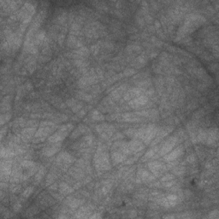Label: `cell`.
<instances>
[{
    "instance_id": "obj_1",
    "label": "cell",
    "mask_w": 219,
    "mask_h": 219,
    "mask_svg": "<svg viewBox=\"0 0 219 219\" xmlns=\"http://www.w3.org/2000/svg\"><path fill=\"white\" fill-rule=\"evenodd\" d=\"M73 128V125L72 124H68V125H64L63 126L58 132H56L54 135H51L49 138V141L51 143H58L60 141H62L63 139H65V137L69 135V130Z\"/></svg>"
},
{
    "instance_id": "obj_2",
    "label": "cell",
    "mask_w": 219,
    "mask_h": 219,
    "mask_svg": "<svg viewBox=\"0 0 219 219\" xmlns=\"http://www.w3.org/2000/svg\"><path fill=\"white\" fill-rule=\"evenodd\" d=\"M95 165L100 169H109V158L108 155L104 152H98L95 156Z\"/></svg>"
},
{
    "instance_id": "obj_3",
    "label": "cell",
    "mask_w": 219,
    "mask_h": 219,
    "mask_svg": "<svg viewBox=\"0 0 219 219\" xmlns=\"http://www.w3.org/2000/svg\"><path fill=\"white\" fill-rule=\"evenodd\" d=\"M178 202V197L175 194H170L168 195L167 197L164 198L160 201L161 205L165 207H171L175 206Z\"/></svg>"
},
{
    "instance_id": "obj_4",
    "label": "cell",
    "mask_w": 219,
    "mask_h": 219,
    "mask_svg": "<svg viewBox=\"0 0 219 219\" xmlns=\"http://www.w3.org/2000/svg\"><path fill=\"white\" fill-rule=\"evenodd\" d=\"M176 142H177V139L176 137H172V138L169 139L168 140L165 142V144H164V146L163 147V148L161 149V152H160L161 155L167 154L169 151H171V149L176 146Z\"/></svg>"
},
{
    "instance_id": "obj_5",
    "label": "cell",
    "mask_w": 219,
    "mask_h": 219,
    "mask_svg": "<svg viewBox=\"0 0 219 219\" xmlns=\"http://www.w3.org/2000/svg\"><path fill=\"white\" fill-rule=\"evenodd\" d=\"M147 97H146L144 95H139L138 97L135 98L134 99L130 100L129 105L133 108H139L140 106H143L144 105H146V103L147 102Z\"/></svg>"
},
{
    "instance_id": "obj_6",
    "label": "cell",
    "mask_w": 219,
    "mask_h": 219,
    "mask_svg": "<svg viewBox=\"0 0 219 219\" xmlns=\"http://www.w3.org/2000/svg\"><path fill=\"white\" fill-rule=\"evenodd\" d=\"M182 153V147H178L176 149H175L174 151L170 152L169 154H168L167 156L165 157V159L167 161H172L175 160L176 158H177L178 157H180Z\"/></svg>"
},
{
    "instance_id": "obj_7",
    "label": "cell",
    "mask_w": 219,
    "mask_h": 219,
    "mask_svg": "<svg viewBox=\"0 0 219 219\" xmlns=\"http://www.w3.org/2000/svg\"><path fill=\"white\" fill-rule=\"evenodd\" d=\"M59 148H60V144L54 143V145H52L51 147L46 148V149L43 151V152H44V154L47 157L52 156L53 154H55L56 152L58 151Z\"/></svg>"
},
{
    "instance_id": "obj_8",
    "label": "cell",
    "mask_w": 219,
    "mask_h": 219,
    "mask_svg": "<svg viewBox=\"0 0 219 219\" xmlns=\"http://www.w3.org/2000/svg\"><path fill=\"white\" fill-rule=\"evenodd\" d=\"M139 95H141L140 94V90L139 89H132L130 91H128V93H126V95H125V99L127 100H128V99H134L135 98L138 97Z\"/></svg>"
},
{
    "instance_id": "obj_9",
    "label": "cell",
    "mask_w": 219,
    "mask_h": 219,
    "mask_svg": "<svg viewBox=\"0 0 219 219\" xmlns=\"http://www.w3.org/2000/svg\"><path fill=\"white\" fill-rule=\"evenodd\" d=\"M34 128H26L24 130L21 132V136H22V139H29L34 134Z\"/></svg>"
},
{
    "instance_id": "obj_10",
    "label": "cell",
    "mask_w": 219,
    "mask_h": 219,
    "mask_svg": "<svg viewBox=\"0 0 219 219\" xmlns=\"http://www.w3.org/2000/svg\"><path fill=\"white\" fill-rule=\"evenodd\" d=\"M125 158V153L121 152H115L112 154V159L115 163H120Z\"/></svg>"
},
{
    "instance_id": "obj_11",
    "label": "cell",
    "mask_w": 219,
    "mask_h": 219,
    "mask_svg": "<svg viewBox=\"0 0 219 219\" xmlns=\"http://www.w3.org/2000/svg\"><path fill=\"white\" fill-rule=\"evenodd\" d=\"M149 168H150L152 173H157L161 169L162 164L160 163H158V162H152V163L149 164Z\"/></svg>"
},
{
    "instance_id": "obj_12",
    "label": "cell",
    "mask_w": 219,
    "mask_h": 219,
    "mask_svg": "<svg viewBox=\"0 0 219 219\" xmlns=\"http://www.w3.org/2000/svg\"><path fill=\"white\" fill-rule=\"evenodd\" d=\"M21 167L25 169H31L34 166V163L31 162V161H23L21 164Z\"/></svg>"
},
{
    "instance_id": "obj_13",
    "label": "cell",
    "mask_w": 219,
    "mask_h": 219,
    "mask_svg": "<svg viewBox=\"0 0 219 219\" xmlns=\"http://www.w3.org/2000/svg\"><path fill=\"white\" fill-rule=\"evenodd\" d=\"M33 191H34V187H28L23 192L22 196H23L24 198H28V197H29L30 195L32 194Z\"/></svg>"
},
{
    "instance_id": "obj_14",
    "label": "cell",
    "mask_w": 219,
    "mask_h": 219,
    "mask_svg": "<svg viewBox=\"0 0 219 219\" xmlns=\"http://www.w3.org/2000/svg\"><path fill=\"white\" fill-rule=\"evenodd\" d=\"M84 128H85L84 127H82V126L79 127V128H77V129H76L75 132H74V134L72 135V137H73V138H76V137H77V136H79L80 135H81V134L84 132V130H83Z\"/></svg>"
},
{
    "instance_id": "obj_15",
    "label": "cell",
    "mask_w": 219,
    "mask_h": 219,
    "mask_svg": "<svg viewBox=\"0 0 219 219\" xmlns=\"http://www.w3.org/2000/svg\"><path fill=\"white\" fill-rule=\"evenodd\" d=\"M60 188H61V191L63 193H70L72 191L71 188L68 185H66V184H62V185L60 186Z\"/></svg>"
},
{
    "instance_id": "obj_16",
    "label": "cell",
    "mask_w": 219,
    "mask_h": 219,
    "mask_svg": "<svg viewBox=\"0 0 219 219\" xmlns=\"http://www.w3.org/2000/svg\"><path fill=\"white\" fill-rule=\"evenodd\" d=\"M174 179V176H173L172 175H166V176H164L162 179H161V181H171V180Z\"/></svg>"
},
{
    "instance_id": "obj_17",
    "label": "cell",
    "mask_w": 219,
    "mask_h": 219,
    "mask_svg": "<svg viewBox=\"0 0 219 219\" xmlns=\"http://www.w3.org/2000/svg\"><path fill=\"white\" fill-rule=\"evenodd\" d=\"M93 119H96V120H102L103 119V117H102V115L98 113V111H94L93 114Z\"/></svg>"
},
{
    "instance_id": "obj_18",
    "label": "cell",
    "mask_w": 219,
    "mask_h": 219,
    "mask_svg": "<svg viewBox=\"0 0 219 219\" xmlns=\"http://www.w3.org/2000/svg\"><path fill=\"white\" fill-rule=\"evenodd\" d=\"M155 152H156V151H155V149L150 150V151H149V152H148L146 154V156H145L146 157V158H151V157L153 156V155H154V153H155Z\"/></svg>"
}]
</instances>
